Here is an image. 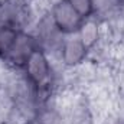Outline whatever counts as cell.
I'll return each mask as SVG.
<instances>
[{
	"mask_svg": "<svg viewBox=\"0 0 124 124\" xmlns=\"http://www.w3.org/2000/svg\"><path fill=\"white\" fill-rule=\"evenodd\" d=\"M72 7L85 19H93L94 17V4H93V0H68Z\"/></svg>",
	"mask_w": 124,
	"mask_h": 124,
	"instance_id": "8992f818",
	"label": "cell"
},
{
	"mask_svg": "<svg viewBox=\"0 0 124 124\" xmlns=\"http://www.w3.org/2000/svg\"><path fill=\"white\" fill-rule=\"evenodd\" d=\"M49 19L62 35H75L84 25L85 19L72 7L68 0H55L48 12Z\"/></svg>",
	"mask_w": 124,
	"mask_h": 124,
	"instance_id": "7a4b0ae2",
	"label": "cell"
},
{
	"mask_svg": "<svg viewBox=\"0 0 124 124\" xmlns=\"http://www.w3.org/2000/svg\"><path fill=\"white\" fill-rule=\"evenodd\" d=\"M90 55H91V51L84 45V42L75 33L63 38L56 59L63 69H75L88 61Z\"/></svg>",
	"mask_w": 124,
	"mask_h": 124,
	"instance_id": "3957f363",
	"label": "cell"
},
{
	"mask_svg": "<svg viewBox=\"0 0 124 124\" xmlns=\"http://www.w3.org/2000/svg\"><path fill=\"white\" fill-rule=\"evenodd\" d=\"M23 78L40 94L49 100L58 87V74L51 56L40 48L35 49L20 69Z\"/></svg>",
	"mask_w": 124,
	"mask_h": 124,
	"instance_id": "6da1fadb",
	"label": "cell"
},
{
	"mask_svg": "<svg viewBox=\"0 0 124 124\" xmlns=\"http://www.w3.org/2000/svg\"><path fill=\"white\" fill-rule=\"evenodd\" d=\"M94 19L111 22L124 15V0H93Z\"/></svg>",
	"mask_w": 124,
	"mask_h": 124,
	"instance_id": "277c9868",
	"label": "cell"
},
{
	"mask_svg": "<svg viewBox=\"0 0 124 124\" xmlns=\"http://www.w3.org/2000/svg\"><path fill=\"white\" fill-rule=\"evenodd\" d=\"M78 38L84 42V45L93 52L97 46H100V43L102 42V36H104V26L102 22L97 20V19H88L84 22V25L81 26V29L78 31Z\"/></svg>",
	"mask_w": 124,
	"mask_h": 124,
	"instance_id": "5b68a950",
	"label": "cell"
}]
</instances>
